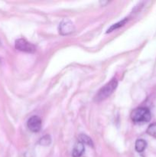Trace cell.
<instances>
[{"instance_id":"3957f363","label":"cell","mask_w":156,"mask_h":157,"mask_svg":"<svg viewBox=\"0 0 156 157\" xmlns=\"http://www.w3.org/2000/svg\"><path fill=\"white\" fill-rule=\"evenodd\" d=\"M15 47L17 50L20 52H27V53H34L36 51V47L32 43L29 42L24 38H18L15 41Z\"/></svg>"},{"instance_id":"277c9868","label":"cell","mask_w":156,"mask_h":157,"mask_svg":"<svg viewBox=\"0 0 156 157\" xmlns=\"http://www.w3.org/2000/svg\"><path fill=\"white\" fill-rule=\"evenodd\" d=\"M75 30V27L71 20L69 18H64L61 21L59 25V33L61 35H67L73 33Z\"/></svg>"},{"instance_id":"52a82bcc","label":"cell","mask_w":156,"mask_h":157,"mask_svg":"<svg viewBox=\"0 0 156 157\" xmlns=\"http://www.w3.org/2000/svg\"><path fill=\"white\" fill-rule=\"evenodd\" d=\"M147 147V143L145 140L139 139L136 140V144H135V149H136V152L139 153H142L144 150H145Z\"/></svg>"},{"instance_id":"4fadbf2b","label":"cell","mask_w":156,"mask_h":157,"mask_svg":"<svg viewBox=\"0 0 156 157\" xmlns=\"http://www.w3.org/2000/svg\"><path fill=\"white\" fill-rule=\"evenodd\" d=\"M0 46H1V41H0Z\"/></svg>"},{"instance_id":"7a4b0ae2","label":"cell","mask_w":156,"mask_h":157,"mask_svg":"<svg viewBox=\"0 0 156 157\" xmlns=\"http://www.w3.org/2000/svg\"><path fill=\"white\" fill-rule=\"evenodd\" d=\"M118 86V81L116 79H112L109 83H107L106 85H104L102 88L98 90L97 94L95 96L94 100L96 102L104 101L107 98L110 96L116 89Z\"/></svg>"},{"instance_id":"5b68a950","label":"cell","mask_w":156,"mask_h":157,"mask_svg":"<svg viewBox=\"0 0 156 157\" xmlns=\"http://www.w3.org/2000/svg\"><path fill=\"white\" fill-rule=\"evenodd\" d=\"M41 119L38 116H32L27 122L28 128L33 133H38L41 129Z\"/></svg>"},{"instance_id":"7c38bea8","label":"cell","mask_w":156,"mask_h":157,"mask_svg":"<svg viewBox=\"0 0 156 157\" xmlns=\"http://www.w3.org/2000/svg\"><path fill=\"white\" fill-rule=\"evenodd\" d=\"M139 157H144L143 156H142V155H140V153H139Z\"/></svg>"},{"instance_id":"8992f818","label":"cell","mask_w":156,"mask_h":157,"mask_svg":"<svg viewBox=\"0 0 156 157\" xmlns=\"http://www.w3.org/2000/svg\"><path fill=\"white\" fill-rule=\"evenodd\" d=\"M85 152L84 144L78 141L74 145L72 151V156L73 157H80Z\"/></svg>"},{"instance_id":"8fae6325","label":"cell","mask_w":156,"mask_h":157,"mask_svg":"<svg viewBox=\"0 0 156 157\" xmlns=\"http://www.w3.org/2000/svg\"><path fill=\"white\" fill-rule=\"evenodd\" d=\"M51 142V138L49 135H45V136H42L39 140V144L42 146H47L50 144Z\"/></svg>"},{"instance_id":"30bf717a","label":"cell","mask_w":156,"mask_h":157,"mask_svg":"<svg viewBox=\"0 0 156 157\" xmlns=\"http://www.w3.org/2000/svg\"><path fill=\"white\" fill-rule=\"evenodd\" d=\"M147 133L150 136L156 138V123L150 124L149 127L147 129Z\"/></svg>"},{"instance_id":"6da1fadb","label":"cell","mask_w":156,"mask_h":157,"mask_svg":"<svg viewBox=\"0 0 156 157\" xmlns=\"http://www.w3.org/2000/svg\"><path fill=\"white\" fill-rule=\"evenodd\" d=\"M131 120L135 124H144L150 121L151 112L147 107H138L131 113Z\"/></svg>"},{"instance_id":"ba28073f","label":"cell","mask_w":156,"mask_h":157,"mask_svg":"<svg viewBox=\"0 0 156 157\" xmlns=\"http://www.w3.org/2000/svg\"><path fill=\"white\" fill-rule=\"evenodd\" d=\"M78 141L84 144H87L89 146H91V147H93V141L88 136L85 134H80L78 137Z\"/></svg>"},{"instance_id":"9c48e42d","label":"cell","mask_w":156,"mask_h":157,"mask_svg":"<svg viewBox=\"0 0 156 157\" xmlns=\"http://www.w3.org/2000/svg\"><path fill=\"white\" fill-rule=\"evenodd\" d=\"M127 21H128V18H125L124 19H122V21H119V22L116 23V24L113 25H112L111 27H110V29L107 30V32H113V31H115L116 29H119V28L122 27V26H123L127 22Z\"/></svg>"}]
</instances>
